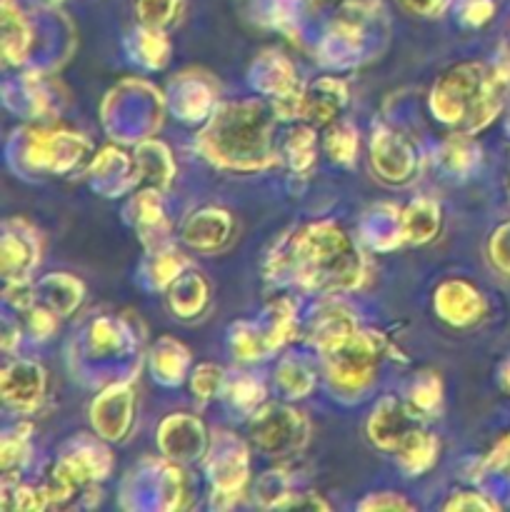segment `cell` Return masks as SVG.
Segmentation results:
<instances>
[{"instance_id": "1f68e13d", "label": "cell", "mask_w": 510, "mask_h": 512, "mask_svg": "<svg viewBox=\"0 0 510 512\" xmlns=\"http://www.w3.org/2000/svg\"><path fill=\"white\" fill-rule=\"evenodd\" d=\"M360 510H413V505L395 493H378L370 495L368 500H363V503H360Z\"/></svg>"}, {"instance_id": "f35d334b", "label": "cell", "mask_w": 510, "mask_h": 512, "mask_svg": "<svg viewBox=\"0 0 510 512\" xmlns=\"http://www.w3.org/2000/svg\"><path fill=\"white\" fill-rule=\"evenodd\" d=\"M500 385L510 393V360H505V365L500 368Z\"/></svg>"}, {"instance_id": "836d02e7", "label": "cell", "mask_w": 510, "mask_h": 512, "mask_svg": "<svg viewBox=\"0 0 510 512\" xmlns=\"http://www.w3.org/2000/svg\"><path fill=\"white\" fill-rule=\"evenodd\" d=\"M273 508H308V510H328V503L318 498V493H285Z\"/></svg>"}, {"instance_id": "ffe728a7", "label": "cell", "mask_w": 510, "mask_h": 512, "mask_svg": "<svg viewBox=\"0 0 510 512\" xmlns=\"http://www.w3.org/2000/svg\"><path fill=\"white\" fill-rule=\"evenodd\" d=\"M185 363H188V353H185L183 345L173 343V340H160V345L155 348L153 355V368L155 378L165 380V383H175L183 375Z\"/></svg>"}, {"instance_id": "f1b7e54d", "label": "cell", "mask_w": 510, "mask_h": 512, "mask_svg": "<svg viewBox=\"0 0 510 512\" xmlns=\"http://www.w3.org/2000/svg\"><path fill=\"white\" fill-rule=\"evenodd\" d=\"M193 393L195 398L210 400L213 395H218L220 385H223V370L215 368V365H200L193 373Z\"/></svg>"}, {"instance_id": "d6986e66", "label": "cell", "mask_w": 510, "mask_h": 512, "mask_svg": "<svg viewBox=\"0 0 510 512\" xmlns=\"http://www.w3.org/2000/svg\"><path fill=\"white\" fill-rule=\"evenodd\" d=\"M38 260L35 245L28 243L23 235L5 233L3 238V273L8 280H20L33 263Z\"/></svg>"}, {"instance_id": "484cf974", "label": "cell", "mask_w": 510, "mask_h": 512, "mask_svg": "<svg viewBox=\"0 0 510 512\" xmlns=\"http://www.w3.org/2000/svg\"><path fill=\"white\" fill-rule=\"evenodd\" d=\"M135 10H138V18L143 25L163 28L178 13V0H138Z\"/></svg>"}, {"instance_id": "74e56055", "label": "cell", "mask_w": 510, "mask_h": 512, "mask_svg": "<svg viewBox=\"0 0 510 512\" xmlns=\"http://www.w3.org/2000/svg\"><path fill=\"white\" fill-rule=\"evenodd\" d=\"M403 5L408 10H413V13L433 15V13H438L440 8H443L445 0H403Z\"/></svg>"}, {"instance_id": "83f0119b", "label": "cell", "mask_w": 510, "mask_h": 512, "mask_svg": "<svg viewBox=\"0 0 510 512\" xmlns=\"http://www.w3.org/2000/svg\"><path fill=\"white\" fill-rule=\"evenodd\" d=\"M138 43H140V53L143 58L148 60V65H163L165 63V55H168V40L165 35L160 33V28H150L145 25L138 35Z\"/></svg>"}, {"instance_id": "8992f818", "label": "cell", "mask_w": 510, "mask_h": 512, "mask_svg": "<svg viewBox=\"0 0 510 512\" xmlns=\"http://www.w3.org/2000/svg\"><path fill=\"white\" fill-rule=\"evenodd\" d=\"M415 410L405 408L395 398H383L375 405L373 415L368 420V438L373 440L375 448L398 453L400 445L418 430Z\"/></svg>"}, {"instance_id": "30bf717a", "label": "cell", "mask_w": 510, "mask_h": 512, "mask_svg": "<svg viewBox=\"0 0 510 512\" xmlns=\"http://www.w3.org/2000/svg\"><path fill=\"white\" fill-rule=\"evenodd\" d=\"M373 165L380 178L390 180V183H400V180L410 178L413 155H410V148L398 135H393L390 130H380L373 138Z\"/></svg>"}, {"instance_id": "4316f807", "label": "cell", "mask_w": 510, "mask_h": 512, "mask_svg": "<svg viewBox=\"0 0 510 512\" xmlns=\"http://www.w3.org/2000/svg\"><path fill=\"white\" fill-rule=\"evenodd\" d=\"M263 393H265L263 385H260L255 378H248V375L238 378L228 388L230 403H233L235 408H243V410H255V408H258V403H260V400H263Z\"/></svg>"}, {"instance_id": "e575fe53", "label": "cell", "mask_w": 510, "mask_h": 512, "mask_svg": "<svg viewBox=\"0 0 510 512\" xmlns=\"http://www.w3.org/2000/svg\"><path fill=\"white\" fill-rule=\"evenodd\" d=\"M15 498V508L18 510H40L50 503L45 490H30V488H15V493H5Z\"/></svg>"}, {"instance_id": "603a6c76", "label": "cell", "mask_w": 510, "mask_h": 512, "mask_svg": "<svg viewBox=\"0 0 510 512\" xmlns=\"http://www.w3.org/2000/svg\"><path fill=\"white\" fill-rule=\"evenodd\" d=\"M275 380H278V385L290 395V398H303V395H308L310 388H313V375L293 358H285L283 363H280Z\"/></svg>"}, {"instance_id": "7a4b0ae2", "label": "cell", "mask_w": 510, "mask_h": 512, "mask_svg": "<svg viewBox=\"0 0 510 512\" xmlns=\"http://www.w3.org/2000/svg\"><path fill=\"white\" fill-rule=\"evenodd\" d=\"M295 280L313 290L338 293L360 283L363 260L353 240L333 223H315L300 230L290 248Z\"/></svg>"}, {"instance_id": "7402d4cb", "label": "cell", "mask_w": 510, "mask_h": 512, "mask_svg": "<svg viewBox=\"0 0 510 512\" xmlns=\"http://www.w3.org/2000/svg\"><path fill=\"white\" fill-rule=\"evenodd\" d=\"M315 148H318V140H315V133L310 128H295L293 133L285 140V150H288L290 165L295 170H308L315 160Z\"/></svg>"}, {"instance_id": "277c9868", "label": "cell", "mask_w": 510, "mask_h": 512, "mask_svg": "<svg viewBox=\"0 0 510 512\" xmlns=\"http://www.w3.org/2000/svg\"><path fill=\"white\" fill-rule=\"evenodd\" d=\"M330 383L340 393H363L375 378L378 365V340L375 335L355 330L345 343L325 355Z\"/></svg>"}, {"instance_id": "7c38bea8", "label": "cell", "mask_w": 510, "mask_h": 512, "mask_svg": "<svg viewBox=\"0 0 510 512\" xmlns=\"http://www.w3.org/2000/svg\"><path fill=\"white\" fill-rule=\"evenodd\" d=\"M345 103L343 83L333 78H323L313 85L310 93H303V118L315 125H328L338 118L340 105Z\"/></svg>"}, {"instance_id": "8fae6325", "label": "cell", "mask_w": 510, "mask_h": 512, "mask_svg": "<svg viewBox=\"0 0 510 512\" xmlns=\"http://www.w3.org/2000/svg\"><path fill=\"white\" fill-rule=\"evenodd\" d=\"M230 218L223 210H200L185 223L183 238L195 250H215L228 240Z\"/></svg>"}, {"instance_id": "4fadbf2b", "label": "cell", "mask_w": 510, "mask_h": 512, "mask_svg": "<svg viewBox=\"0 0 510 512\" xmlns=\"http://www.w3.org/2000/svg\"><path fill=\"white\" fill-rule=\"evenodd\" d=\"M205 303H208V285H205V280L198 273H180L173 280V288H170V308L175 310V315H180V318H193V315H200Z\"/></svg>"}, {"instance_id": "9a60e30c", "label": "cell", "mask_w": 510, "mask_h": 512, "mask_svg": "<svg viewBox=\"0 0 510 512\" xmlns=\"http://www.w3.org/2000/svg\"><path fill=\"white\" fill-rule=\"evenodd\" d=\"M438 448H440L438 440H435L430 433H425V430L418 428L403 445H400V450L395 455H398L405 473L423 475L425 470L433 468V463L438 460Z\"/></svg>"}, {"instance_id": "d6a6232c", "label": "cell", "mask_w": 510, "mask_h": 512, "mask_svg": "<svg viewBox=\"0 0 510 512\" xmlns=\"http://www.w3.org/2000/svg\"><path fill=\"white\" fill-rule=\"evenodd\" d=\"M498 505L490 503L488 498L478 493H455L453 498L445 503V510H495Z\"/></svg>"}, {"instance_id": "2e32d148", "label": "cell", "mask_w": 510, "mask_h": 512, "mask_svg": "<svg viewBox=\"0 0 510 512\" xmlns=\"http://www.w3.org/2000/svg\"><path fill=\"white\" fill-rule=\"evenodd\" d=\"M440 228V210L430 200H415L403 213V235L410 243H428Z\"/></svg>"}, {"instance_id": "4dcf8cb0", "label": "cell", "mask_w": 510, "mask_h": 512, "mask_svg": "<svg viewBox=\"0 0 510 512\" xmlns=\"http://www.w3.org/2000/svg\"><path fill=\"white\" fill-rule=\"evenodd\" d=\"M493 10V0H463L460 5V15L468 25H483L493 15Z\"/></svg>"}, {"instance_id": "3957f363", "label": "cell", "mask_w": 510, "mask_h": 512, "mask_svg": "<svg viewBox=\"0 0 510 512\" xmlns=\"http://www.w3.org/2000/svg\"><path fill=\"white\" fill-rule=\"evenodd\" d=\"M500 78L498 70L488 73L478 63H463L450 68L435 83L430 95V108L438 120L458 125L463 133L483 130L500 110Z\"/></svg>"}, {"instance_id": "f546056e", "label": "cell", "mask_w": 510, "mask_h": 512, "mask_svg": "<svg viewBox=\"0 0 510 512\" xmlns=\"http://www.w3.org/2000/svg\"><path fill=\"white\" fill-rule=\"evenodd\" d=\"M470 145H468V140L465 138H453V140H448V145H445V160H448V165L453 170H468L470 168V163H473L475 160V155H468V158H465V153H470Z\"/></svg>"}, {"instance_id": "5b68a950", "label": "cell", "mask_w": 510, "mask_h": 512, "mask_svg": "<svg viewBox=\"0 0 510 512\" xmlns=\"http://www.w3.org/2000/svg\"><path fill=\"white\" fill-rule=\"evenodd\" d=\"M255 445L268 455H288L298 453L308 438V425L303 415L283 405H265L255 410V418L250 423Z\"/></svg>"}, {"instance_id": "44dd1931", "label": "cell", "mask_w": 510, "mask_h": 512, "mask_svg": "<svg viewBox=\"0 0 510 512\" xmlns=\"http://www.w3.org/2000/svg\"><path fill=\"white\" fill-rule=\"evenodd\" d=\"M230 343H233L235 355H238L240 360H258L273 350L268 333H260V330L250 323H240L238 328L233 330V335H230Z\"/></svg>"}, {"instance_id": "d4e9b609", "label": "cell", "mask_w": 510, "mask_h": 512, "mask_svg": "<svg viewBox=\"0 0 510 512\" xmlns=\"http://www.w3.org/2000/svg\"><path fill=\"white\" fill-rule=\"evenodd\" d=\"M325 148L333 155V160L350 163L355 158V150H358V135L350 125H335V128H330L328 138H325Z\"/></svg>"}, {"instance_id": "cb8c5ba5", "label": "cell", "mask_w": 510, "mask_h": 512, "mask_svg": "<svg viewBox=\"0 0 510 512\" xmlns=\"http://www.w3.org/2000/svg\"><path fill=\"white\" fill-rule=\"evenodd\" d=\"M440 405V380L433 373H425L423 378L415 380L410 390V408L415 413H433Z\"/></svg>"}, {"instance_id": "6da1fadb", "label": "cell", "mask_w": 510, "mask_h": 512, "mask_svg": "<svg viewBox=\"0 0 510 512\" xmlns=\"http://www.w3.org/2000/svg\"><path fill=\"white\" fill-rule=\"evenodd\" d=\"M273 115L263 103L240 100L215 110L208 128L200 133V150L220 168L260 170L273 163L270 153Z\"/></svg>"}, {"instance_id": "9c48e42d", "label": "cell", "mask_w": 510, "mask_h": 512, "mask_svg": "<svg viewBox=\"0 0 510 512\" xmlns=\"http://www.w3.org/2000/svg\"><path fill=\"white\" fill-rule=\"evenodd\" d=\"M45 378L43 368L28 360H20L5 368L3 373V398L15 410H33L43 395Z\"/></svg>"}, {"instance_id": "d590c367", "label": "cell", "mask_w": 510, "mask_h": 512, "mask_svg": "<svg viewBox=\"0 0 510 512\" xmlns=\"http://www.w3.org/2000/svg\"><path fill=\"white\" fill-rule=\"evenodd\" d=\"M180 258H175V255H158V260H155V268H153V275H155V283L158 285H168L173 283L175 278L180 275Z\"/></svg>"}, {"instance_id": "ba28073f", "label": "cell", "mask_w": 510, "mask_h": 512, "mask_svg": "<svg viewBox=\"0 0 510 512\" xmlns=\"http://www.w3.org/2000/svg\"><path fill=\"white\" fill-rule=\"evenodd\" d=\"M130 418H133V393L125 385H115L93 403V425L103 438H123Z\"/></svg>"}, {"instance_id": "52a82bcc", "label": "cell", "mask_w": 510, "mask_h": 512, "mask_svg": "<svg viewBox=\"0 0 510 512\" xmlns=\"http://www.w3.org/2000/svg\"><path fill=\"white\" fill-rule=\"evenodd\" d=\"M483 298L478 290L465 280H448L435 290V310L445 323L463 328L475 323L483 315Z\"/></svg>"}, {"instance_id": "5bb4252c", "label": "cell", "mask_w": 510, "mask_h": 512, "mask_svg": "<svg viewBox=\"0 0 510 512\" xmlns=\"http://www.w3.org/2000/svg\"><path fill=\"white\" fill-rule=\"evenodd\" d=\"M210 475H213L215 495H240V488H243L245 478H248L245 450H238V445H235L233 450L220 455L218 463H213V468H210Z\"/></svg>"}, {"instance_id": "8d00e7d4", "label": "cell", "mask_w": 510, "mask_h": 512, "mask_svg": "<svg viewBox=\"0 0 510 512\" xmlns=\"http://www.w3.org/2000/svg\"><path fill=\"white\" fill-rule=\"evenodd\" d=\"M30 328L35 330V335H40V338H48L50 333H53L55 328V318L50 310H30Z\"/></svg>"}, {"instance_id": "e0dca14e", "label": "cell", "mask_w": 510, "mask_h": 512, "mask_svg": "<svg viewBox=\"0 0 510 512\" xmlns=\"http://www.w3.org/2000/svg\"><path fill=\"white\" fill-rule=\"evenodd\" d=\"M30 45V28L13 0H3V53L5 60H23Z\"/></svg>"}, {"instance_id": "ac0fdd59", "label": "cell", "mask_w": 510, "mask_h": 512, "mask_svg": "<svg viewBox=\"0 0 510 512\" xmlns=\"http://www.w3.org/2000/svg\"><path fill=\"white\" fill-rule=\"evenodd\" d=\"M355 330L358 328H355L353 318L345 313H340L338 308H333L315 320L313 343L323 350V355H328L330 350H335L340 343H345V340H348Z\"/></svg>"}]
</instances>
